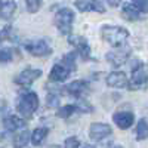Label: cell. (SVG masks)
<instances>
[{
	"label": "cell",
	"instance_id": "27",
	"mask_svg": "<svg viewBox=\"0 0 148 148\" xmlns=\"http://www.w3.org/2000/svg\"><path fill=\"white\" fill-rule=\"evenodd\" d=\"M77 108H79V111H83V113H92V110H93L89 102H86V101H83V99L79 101Z\"/></svg>",
	"mask_w": 148,
	"mask_h": 148
},
{
	"label": "cell",
	"instance_id": "1",
	"mask_svg": "<svg viewBox=\"0 0 148 148\" xmlns=\"http://www.w3.org/2000/svg\"><path fill=\"white\" fill-rule=\"evenodd\" d=\"M101 36L107 43H110L114 47H119V46L126 45L129 31L123 27H119V25H104L101 30Z\"/></svg>",
	"mask_w": 148,
	"mask_h": 148
},
{
	"label": "cell",
	"instance_id": "2",
	"mask_svg": "<svg viewBox=\"0 0 148 148\" xmlns=\"http://www.w3.org/2000/svg\"><path fill=\"white\" fill-rule=\"evenodd\" d=\"M39 108V96L34 92H24L16 101V111L25 119H30Z\"/></svg>",
	"mask_w": 148,
	"mask_h": 148
},
{
	"label": "cell",
	"instance_id": "29",
	"mask_svg": "<svg viewBox=\"0 0 148 148\" xmlns=\"http://www.w3.org/2000/svg\"><path fill=\"white\" fill-rule=\"evenodd\" d=\"M10 33H12V27L8 25L5 27L2 31H0V42H3V40H8L9 37H10Z\"/></svg>",
	"mask_w": 148,
	"mask_h": 148
},
{
	"label": "cell",
	"instance_id": "10",
	"mask_svg": "<svg viewBox=\"0 0 148 148\" xmlns=\"http://www.w3.org/2000/svg\"><path fill=\"white\" fill-rule=\"evenodd\" d=\"M113 121L116 123V126L119 129L126 130L133 125L135 116H133V113H130V111H117V113H114V116H113Z\"/></svg>",
	"mask_w": 148,
	"mask_h": 148
},
{
	"label": "cell",
	"instance_id": "20",
	"mask_svg": "<svg viewBox=\"0 0 148 148\" xmlns=\"http://www.w3.org/2000/svg\"><path fill=\"white\" fill-rule=\"evenodd\" d=\"M148 138V121L145 119H141L136 125V139L144 141Z\"/></svg>",
	"mask_w": 148,
	"mask_h": 148
},
{
	"label": "cell",
	"instance_id": "25",
	"mask_svg": "<svg viewBox=\"0 0 148 148\" xmlns=\"http://www.w3.org/2000/svg\"><path fill=\"white\" fill-rule=\"evenodd\" d=\"M65 148H79L80 147V139L76 136H70L65 139Z\"/></svg>",
	"mask_w": 148,
	"mask_h": 148
},
{
	"label": "cell",
	"instance_id": "28",
	"mask_svg": "<svg viewBox=\"0 0 148 148\" xmlns=\"http://www.w3.org/2000/svg\"><path fill=\"white\" fill-rule=\"evenodd\" d=\"M46 102H47L49 107H58V104H59V98H58V95H55V93H49Z\"/></svg>",
	"mask_w": 148,
	"mask_h": 148
},
{
	"label": "cell",
	"instance_id": "9",
	"mask_svg": "<svg viewBox=\"0 0 148 148\" xmlns=\"http://www.w3.org/2000/svg\"><path fill=\"white\" fill-rule=\"evenodd\" d=\"M68 42H70L71 46L76 47L77 53H80L83 59H88L90 56V46H89L88 40H86L84 37H82V36H71L68 39Z\"/></svg>",
	"mask_w": 148,
	"mask_h": 148
},
{
	"label": "cell",
	"instance_id": "13",
	"mask_svg": "<svg viewBox=\"0 0 148 148\" xmlns=\"http://www.w3.org/2000/svg\"><path fill=\"white\" fill-rule=\"evenodd\" d=\"M70 73H71V70L68 68V67H65L62 62H58V64H55L53 67H52V70H51V80L52 82H64L68 76H70Z\"/></svg>",
	"mask_w": 148,
	"mask_h": 148
},
{
	"label": "cell",
	"instance_id": "23",
	"mask_svg": "<svg viewBox=\"0 0 148 148\" xmlns=\"http://www.w3.org/2000/svg\"><path fill=\"white\" fill-rule=\"evenodd\" d=\"M14 55H15V49L12 47H5V49H0V62H10L14 61Z\"/></svg>",
	"mask_w": 148,
	"mask_h": 148
},
{
	"label": "cell",
	"instance_id": "16",
	"mask_svg": "<svg viewBox=\"0 0 148 148\" xmlns=\"http://www.w3.org/2000/svg\"><path fill=\"white\" fill-rule=\"evenodd\" d=\"M25 125H27L25 120L18 117V116H9V117H6L3 120V126L8 130H10V132H15L18 129H24V127H25Z\"/></svg>",
	"mask_w": 148,
	"mask_h": 148
},
{
	"label": "cell",
	"instance_id": "18",
	"mask_svg": "<svg viewBox=\"0 0 148 148\" xmlns=\"http://www.w3.org/2000/svg\"><path fill=\"white\" fill-rule=\"evenodd\" d=\"M47 133H49L47 127H37V129H34L33 133H31V142H33V145H40L46 139Z\"/></svg>",
	"mask_w": 148,
	"mask_h": 148
},
{
	"label": "cell",
	"instance_id": "35",
	"mask_svg": "<svg viewBox=\"0 0 148 148\" xmlns=\"http://www.w3.org/2000/svg\"><path fill=\"white\" fill-rule=\"evenodd\" d=\"M84 148H92V147H84Z\"/></svg>",
	"mask_w": 148,
	"mask_h": 148
},
{
	"label": "cell",
	"instance_id": "31",
	"mask_svg": "<svg viewBox=\"0 0 148 148\" xmlns=\"http://www.w3.org/2000/svg\"><path fill=\"white\" fill-rule=\"evenodd\" d=\"M107 3L110 6H113V8H117L120 3H121V0H107Z\"/></svg>",
	"mask_w": 148,
	"mask_h": 148
},
{
	"label": "cell",
	"instance_id": "15",
	"mask_svg": "<svg viewBox=\"0 0 148 148\" xmlns=\"http://www.w3.org/2000/svg\"><path fill=\"white\" fill-rule=\"evenodd\" d=\"M121 16L127 21H138L141 19V10L132 3H125L121 8Z\"/></svg>",
	"mask_w": 148,
	"mask_h": 148
},
{
	"label": "cell",
	"instance_id": "19",
	"mask_svg": "<svg viewBox=\"0 0 148 148\" xmlns=\"http://www.w3.org/2000/svg\"><path fill=\"white\" fill-rule=\"evenodd\" d=\"M30 139H31V133L28 130H22V132H19V133L15 135V138H14V147L15 148H24V147L28 144Z\"/></svg>",
	"mask_w": 148,
	"mask_h": 148
},
{
	"label": "cell",
	"instance_id": "8",
	"mask_svg": "<svg viewBox=\"0 0 148 148\" xmlns=\"http://www.w3.org/2000/svg\"><path fill=\"white\" fill-rule=\"evenodd\" d=\"M111 133H113L111 126L107 125V123H92L90 129H89V136L93 141H98V142L108 138Z\"/></svg>",
	"mask_w": 148,
	"mask_h": 148
},
{
	"label": "cell",
	"instance_id": "11",
	"mask_svg": "<svg viewBox=\"0 0 148 148\" xmlns=\"http://www.w3.org/2000/svg\"><path fill=\"white\" fill-rule=\"evenodd\" d=\"M107 84L110 88L123 89V88H129V80L123 71H113L107 76Z\"/></svg>",
	"mask_w": 148,
	"mask_h": 148
},
{
	"label": "cell",
	"instance_id": "5",
	"mask_svg": "<svg viewBox=\"0 0 148 148\" xmlns=\"http://www.w3.org/2000/svg\"><path fill=\"white\" fill-rule=\"evenodd\" d=\"M130 52H132L130 46L123 45V46L116 47L114 51H110L105 55V59L110 62V65H113L114 68H119L120 65H123L127 61V58L130 56Z\"/></svg>",
	"mask_w": 148,
	"mask_h": 148
},
{
	"label": "cell",
	"instance_id": "3",
	"mask_svg": "<svg viewBox=\"0 0 148 148\" xmlns=\"http://www.w3.org/2000/svg\"><path fill=\"white\" fill-rule=\"evenodd\" d=\"M148 86V65L136 61V64L132 67V77L129 80V89L130 90H139L145 89Z\"/></svg>",
	"mask_w": 148,
	"mask_h": 148
},
{
	"label": "cell",
	"instance_id": "17",
	"mask_svg": "<svg viewBox=\"0 0 148 148\" xmlns=\"http://www.w3.org/2000/svg\"><path fill=\"white\" fill-rule=\"evenodd\" d=\"M15 10H16V3L9 0V2L3 3V6L0 8V18L2 19H10L12 16H14Z\"/></svg>",
	"mask_w": 148,
	"mask_h": 148
},
{
	"label": "cell",
	"instance_id": "21",
	"mask_svg": "<svg viewBox=\"0 0 148 148\" xmlns=\"http://www.w3.org/2000/svg\"><path fill=\"white\" fill-rule=\"evenodd\" d=\"M76 111H79L77 105L68 104V105H64V107L58 108V111H56V116H58L59 119H68L70 116H73L74 113H76Z\"/></svg>",
	"mask_w": 148,
	"mask_h": 148
},
{
	"label": "cell",
	"instance_id": "26",
	"mask_svg": "<svg viewBox=\"0 0 148 148\" xmlns=\"http://www.w3.org/2000/svg\"><path fill=\"white\" fill-rule=\"evenodd\" d=\"M132 5H135L141 12H148V0H132Z\"/></svg>",
	"mask_w": 148,
	"mask_h": 148
},
{
	"label": "cell",
	"instance_id": "14",
	"mask_svg": "<svg viewBox=\"0 0 148 148\" xmlns=\"http://www.w3.org/2000/svg\"><path fill=\"white\" fill-rule=\"evenodd\" d=\"M86 90H88V82L86 80H76V82H71L68 86H65V92L77 98H80V95L84 93Z\"/></svg>",
	"mask_w": 148,
	"mask_h": 148
},
{
	"label": "cell",
	"instance_id": "6",
	"mask_svg": "<svg viewBox=\"0 0 148 148\" xmlns=\"http://www.w3.org/2000/svg\"><path fill=\"white\" fill-rule=\"evenodd\" d=\"M25 47V51H28L33 56H47L51 55L52 52V47L49 46V43L43 39L40 40H30L24 45Z\"/></svg>",
	"mask_w": 148,
	"mask_h": 148
},
{
	"label": "cell",
	"instance_id": "22",
	"mask_svg": "<svg viewBox=\"0 0 148 148\" xmlns=\"http://www.w3.org/2000/svg\"><path fill=\"white\" fill-rule=\"evenodd\" d=\"M76 56H77V52H70L62 56V64L65 67H68L71 71L76 70Z\"/></svg>",
	"mask_w": 148,
	"mask_h": 148
},
{
	"label": "cell",
	"instance_id": "30",
	"mask_svg": "<svg viewBox=\"0 0 148 148\" xmlns=\"http://www.w3.org/2000/svg\"><path fill=\"white\" fill-rule=\"evenodd\" d=\"M111 142H113V139L108 136V138H105V139L98 142V148H110L111 147Z\"/></svg>",
	"mask_w": 148,
	"mask_h": 148
},
{
	"label": "cell",
	"instance_id": "12",
	"mask_svg": "<svg viewBox=\"0 0 148 148\" xmlns=\"http://www.w3.org/2000/svg\"><path fill=\"white\" fill-rule=\"evenodd\" d=\"M74 5H76V8L80 12L95 10V12H99V14H104L105 12V8L101 5V2H98V0H77Z\"/></svg>",
	"mask_w": 148,
	"mask_h": 148
},
{
	"label": "cell",
	"instance_id": "32",
	"mask_svg": "<svg viewBox=\"0 0 148 148\" xmlns=\"http://www.w3.org/2000/svg\"><path fill=\"white\" fill-rule=\"evenodd\" d=\"M49 148H62V147H59V145H51Z\"/></svg>",
	"mask_w": 148,
	"mask_h": 148
},
{
	"label": "cell",
	"instance_id": "33",
	"mask_svg": "<svg viewBox=\"0 0 148 148\" xmlns=\"http://www.w3.org/2000/svg\"><path fill=\"white\" fill-rule=\"evenodd\" d=\"M111 148H123L121 145H114V147H111Z\"/></svg>",
	"mask_w": 148,
	"mask_h": 148
},
{
	"label": "cell",
	"instance_id": "24",
	"mask_svg": "<svg viewBox=\"0 0 148 148\" xmlns=\"http://www.w3.org/2000/svg\"><path fill=\"white\" fill-rule=\"evenodd\" d=\"M25 5H27V10L30 14H36L42 6V0H25Z\"/></svg>",
	"mask_w": 148,
	"mask_h": 148
},
{
	"label": "cell",
	"instance_id": "4",
	"mask_svg": "<svg viewBox=\"0 0 148 148\" xmlns=\"http://www.w3.org/2000/svg\"><path fill=\"white\" fill-rule=\"evenodd\" d=\"M74 22V12L68 8H61L53 18V24L58 28V31L64 36H68L71 33V27Z\"/></svg>",
	"mask_w": 148,
	"mask_h": 148
},
{
	"label": "cell",
	"instance_id": "34",
	"mask_svg": "<svg viewBox=\"0 0 148 148\" xmlns=\"http://www.w3.org/2000/svg\"><path fill=\"white\" fill-rule=\"evenodd\" d=\"M3 6V0H0V8H2Z\"/></svg>",
	"mask_w": 148,
	"mask_h": 148
},
{
	"label": "cell",
	"instance_id": "7",
	"mask_svg": "<svg viewBox=\"0 0 148 148\" xmlns=\"http://www.w3.org/2000/svg\"><path fill=\"white\" fill-rule=\"evenodd\" d=\"M40 76H42V70L28 68V70L21 71L18 76L15 77V83L18 86H21V88H28V86H31Z\"/></svg>",
	"mask_w": 148,
	"mask_h": 148
}]
</instances>
